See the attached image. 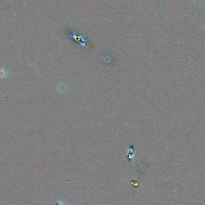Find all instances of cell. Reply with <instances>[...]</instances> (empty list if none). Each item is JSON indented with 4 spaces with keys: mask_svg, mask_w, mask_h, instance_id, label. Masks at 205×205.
Returning <instances> with one entry per match:
<instances>
[{
    "mask_svg": "<svg viewBox=\"0 0 205 205\" xmlns=\"http://www.w3.org/2000/svg\"><path fill=\"white\" fill-rule=\"evenodd\" d=\"M8 75V71L7 69L1 67L0 68V78L1 79H4L7 77Z\"/></svg>",
    "mask_w": 205,
    "mask_h": 205,
    "instance_id": "1",
    "label": "cell"
},
{
    "mask_svg": "<svg viewBox=\"0 0 205 205\" xmlns=\"http://www.w3.org/2000/svg\"><path fill=\"white\" fill-rule=\"evenodd\" d=\"M56 205H64V204L62 203H61V202H58Z\"/></svg>",
    "mask_w": 205,
    "mask_h": 205,
    "instance_id": "2",
    "label": "cell"
}]
</instances>
